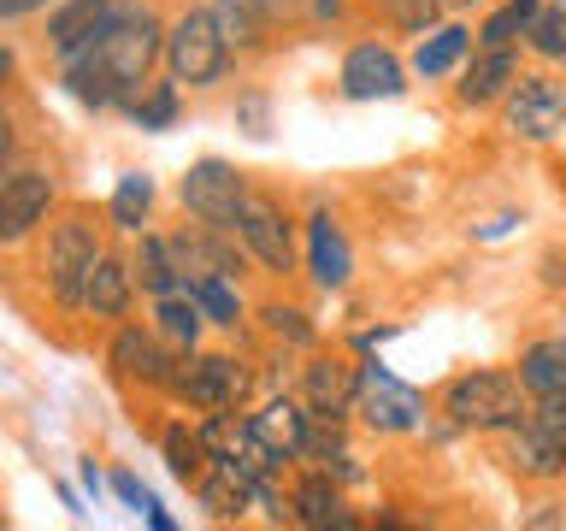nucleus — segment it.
I'll list each match as a JSON object with an SVG mask.
<instances>
[{
	"mask_svg": "<svg viewBox=\"0 0 566 531\" xmlns=\"http://www.w3.org/2000/svg\"><path fill=\"white\" fill-rule=\"evenodd\" d=\"M495 131L520 148H555L566 142V71L525 65L495 106Z\"/></svg>",
	"mask_w": 566,
	"mask_h": 531,
	"instance_id": "nucleus-8",
	"label": "nucleus"
},
{
	"mask_svg": "<svg viewBox=\"0 0 566 531\" xmlns=\"http://www.w3.org/2000/svg\"><path fill=\"white\" fill-rule=\"evenodd\" d=\"M384 7V0H360V12H378Z\"/></svg>",
	"mask_w": 566,
	"mask_h": 531,
	"instance_id": "nucleus-48",
	"label": "nucleus"
},
{
	"mask_svg": "<svg viewBox=\"0 0 566 531\" xmlns=\"http://www.w3.org/2000/svg\"><path fill=\"white\" fill-rule=\"evenodd\" d=\"M520 48H525L531 65L566 71V7H560V0H543L537 18H531V30L520 35Z\"/></svg>",
	"mask_w": 566,
	"mask_h": 531,
	"instance_id": "nucleus-31",
	"label": "nucleus"
},
{
	"mask_svg": "<svg viewBox=\"0 0 566 531\" xmlns=\"http://www.w3.org/2000/svg\"><path fill=\"white\" fill-rule=\"evenodd\" d=\"M106 242H113L106 212H95L88 201H60L42 237L30 242V283L60 319H83V278Z\"/></svg>",
	"mask_w": 566,
	"mask_h": 531,
	"instance_id": "nucleus-1",
	"label": "nucleus"
},
{
	"mask_svg": "<svg viewBox=\"0 0 566 531\" xmlns=\"http://www.w3.org/2000/svg\"><path fill=\"white\" fill-rule=\"evenodd\" d=\"M537 7H543V0H490V7L472 18L478 48H520V35L531 30Z\"/></svg>",
	"mask_w": 566,
	"mask_h": 531,
	"instance_id": "nucleus-30",
	"label": "nucleus"
},
{
	"mask_svg": "<svg viewBox=\"0 0 566 531\" xmlns=\"http://www.w3.org/2000/svg\"><path fill=\"white\" fill-rule=\"evenodd\" d=\"M230 118H237V131H242L248 142H272V131H277V101H272V88H265V83L237 88Z\"/></svg>",
	"mask_w": 566,
	"mask_h": 531,
	"instance_id": "nucleus-33",
	"label": "nucleus"
},
{
	"mask_svg": "<svg viewBox=\"0 0 566 531\" xmlns=\"http://www.w3.org/2000/svg\"><path fill=\"white\" fill-rule=\"evenodd\" d=\"M184 106H189V95H184V88H177V83L166 77V71H154V77L142 83L136 95L118 106V113L130 118L142 136H166V131H177V118H184Z\"/></svg>",
	"mask_w": 566,
	"mask_h": 531,
	"instance_id": "nucleus-27",
	"label": "nucleus"
},
{
	"mask_svg": "<svg viewBox=\"0 0 566 531\" xmlns=\"http://www.w3.org/2000/svg\"><path fill=\"white\" fill-rule=\"evenodd\" d=\"M254 7L265 12V24H272L277 35H290L307 24V0H254Z\"/></svg>",
	"mask_w": 566,
	"mask_h": 531,
	"instance_id": "nucleus-38",
	"label": "nucleus"
},
{
	"mask_svg": "<svg viewBox=\"0 0 566 531\" xmlns=\"http://www.w3.org/2000/svg\"><path fill=\"white\" fill-rule=\"evenodd\" d=\"M177 354L171 343H159V331L148 319H118L106 325V343H101V366L118 389H136V396H159L166 402L171 389V372H177Z\"/></svg>",
	"mask_w": 566,
	"mask_h": 531,
	"instance_id": "nucleus-10",
	"label": "nucleus"
},
{
	"mask_svg": "<svg viewBox=\"0 0 566 531\" xmlns=\"http://www.w3.org/2000/svg\"><path fill=\"white\" fill-rule=\"evenodd\" d=\"M148 325L159 331V343H171L177 354H195L207 343V313L195 308V295L189 290H171V295H154L148 301Z\"/></svg>",
	"mask_w": 566,
	"mask_h": 531,
	"instance_id": "nucleus-28",
	"label": "nucleus"
},
{
	"mask_svg": "<svg viewBox=\"0 0 566 531\" xmlns=\"http://www.w3.org/2000/svg\"><path fill=\"white\" fill-rule=\"evenodd\" d=\"M106 230H113L118 242H130L136 230H148L154 225V212H159V184H154V171H124L113 195H106Z\"/></svg>",
	"mask_w": 566,
	"mask_h": 531,
	"instance_id": "nucleus-25",
	"label": "nucleus"
},
{
	"mask_svg": "<svg viewBox=\"0 0 566 531\" xmlns=\"http://www.w3.org/2000/svg\"><path fill=\"white\" fill-rule=\"evenodd\" d=\"M124 248H130V272H136V290H142V301L184 290V272H177V260H171V242H166V230H159V225L136 230V237L124 242Z\"/></svg>",
	"mask_w": 566,
	"mask_h": 531,
	"instance_id": "nucleus-26",
	"label": "nucleus"
},
{
	"mask_svg": "<svg viewBox=\"0 0 566 531\" xmlns=\"http://www.w3.org/2000/svg\"><path fill=\"white\" fill-rule=\"evenodd\" d=\"M531 60H525V48H472L467 53V65L454 71L449 83V106L460 118H472V113H495L502 106V95L513 88V77H520Z\"/></svg>",
	"mask_w": 566,
	"mask_h": 531,
	"instance_id": "nucleus-16",
	"label": "nucleus"
},
{
	"mask_svg": "<svg viewBox=\"0 0 566 531\" xmlns=\"http://www.w3.org/2000/svg\"><path fill=\"white\" fill-rule=\"evenodd\" d=\"M136 272H130V248L124 242H106L95 266H88V278H83V319L88 325H118V319H130L136 313Z\"/></svg>",
	"mask_w": 566,
	"mask_h": 531,
	"instance_id": "nucleus-17",
	"label": "nucleus"
},
{
	"mask_svg": "<svg viewBox=\"0 0 566 531\" xmlns=\"http://www.w3.org/2000/svg\"><path fill=\"white\" fill-rule=\"evenodd\" d=\"M354 431L378 442L431 437V396L419 384L396 378L378 354H360V389H354Z\"/></svg>",
	"mask_w": 566,
	"mask_h": 531,
	"instance_id": "nucleus-7",
	"label": "nucleus"
},
{
	"mask_svg": "<svg viewBox=\"0 0 566 531\" xmlns=\"http://www.w3.org/2000/svg\"><path fill=\"white\" fill-rule=\"evenodd\" d=\"M95 53H101L106 77H113V95L124 106L159 71V53H166V12H159L154 0H118L113 24L95 35Z\"/></svg>",
	"mask_w": 566,
	"mask_h": 531,
	"instance_id": "nucleus-6",
	"label": "nucleus"
},
{
	"mask_svg": "<svg viewBox=\"0 0 566 531\" xmlns=\"http://www.w3.org/2000/svg\"><path fill=\"white\" fill-rule=\"evenodd\" d=\"M77 485H83V496H88V508H101V496H106V472L95 467V455L77 467Z\"/></svg>",
	"mask_w": 566,
	"mask_h": 531,
	"instance_id": "nucleus-43",
	"label": "nucleus"
},
{
	"mask_svg": "<svg viewBox=\"0 0 566 531\" xmlns=\"http://www.w3.org/2000/svg\"><path fill=\"white\" fill-rule=\"evenodd\" d=\"M354 272H360V254H354L343 212H336L325 195H313V201L301 207V278H307L318 295H348Z\"/></svg>",
	"mask_w": 566,
	"mask_h": 531,
	"instance_id": "nucleus-12",
	"label": "nucleus"
},
{
	"mask_svg": "<svg viewBox=\"0 0 566 531\" xmlns=\"http://www.w3.org/2000/svg\"><path fill=\"white\" fill-rule=\"evenodd\" d=\"M207 12H212V24H219V35H224V48L237 53L242 65H260V60H272V53L283 48V35L265 24V12L254 7V0H207Z\"/></svg>",
	"mask_w": 566,
	"mask_h": 531,
	"instance_id": "nucleus-22",
	"label": "nucleus"
},
{
	"mask_svg": "<svg viewBox=\"0 0 566 531\" xmlns=\"http://www.w3.org/2000/svg\"><path fill=\"white\" fill-rule=\"evenodd\" d=\"M484 7H490V0H449V12H454V18H467V12H484Z\"/></svg>",
	"mask_w": 566,
	"mask_h": 531,
	"instance_id": "nucleus-47",
	"label": "nucleus"
},
{
	"mask_svg": "<svg viewBox=\"0 0 566 531\" xmlns=\"http://www.w3.org/2000/svg\"><path fill=\"white\" fill-rule=\"evenodd\" d=\"M513 225H520V212H495V219H490V225H478L472 237H478V242H495V237H507Z\"/></svg>",
	"mask_w": 566,
	"mask_h": 531,
	"instance_id": "nucleus-45",
	"label": "nucleus"
},
{
	"mask_svg": "<svg viewBox=\"0 0 566 531\" xmlns=\"http://www.w3.org/2000/svg\"><path fill=\"white\" fill-rule=\"evenodd\" d=\"M520 525H531V531L566 525V502H555V496H548V502H537V508H531V513H520Z\"/></svg>",
	"mask_w": 566,
	"mask_h": 531,
	"instance_id": "nucleus-39",
	"label": "nucleus"
},
{
	"mask_svg": "<svg viewBox=\"0 0 566 531\" xmlns=\"http://www.w3.org/2000/svg\"><path fill=\"white\" fill-rule=\"evenodd\" d=\"M560 7H566V0H560Z\"/></svg>",
	"mask_w": 566,
	"mask_h": 531,
	"instance_id": "nucleus-50",
	"label": "nucleus"
},
{
	"mask_svg": "<svg viewBox=\"0 0 566 531\" xmlns=\"http://www.w3.org/2000/svg\"><path fill=\"white\" fill-rule=\"evenodd\" d=\"M142 520H148L154 531H177V520H171V513H166V508H159V502H154L148 513H142Z\"/></svg>",
	"mask_w": 566,
	"mask_h": 531,
	"instance_id": "nucleus-46",
	"label": "nucleus"
},
{
	"mask_svg": "<svg viewBox=\"0 0 566 531\" xmlns=\"http://www.w3.org/2000/svg\"><path fill=\"white\" fill-rule=\"evenodd\" d=\"M12 95H0V177H7L18 159H24V131H18V113L7 106Z\"/></svg>",
	"mask_w": 566,
	"mask_h": 531,
	"instance_id": "nucleus-37",
	"label": "nucleus"
},
{
	"mask_svg": "<svg viewBox=\"0 0 566 531\" xmlns=\"http://www.w3.org/2000/svg\"><path fill=\"white\" fill-rule=\"evenodd\" d=\"M531 396L513 378V366H454L431 389V437H502L525 419Z\"/></svg>",
	"mask_w": 566,
	"mask_h": 531,
	"instance_id": "nucleus-2",
	"label": "nucleus"
},
{
	"mask_svg": "<svg viewBox=\"0 0 566 531\" xmlns=\"http://www.w3.org/2000/svg\"><path fill=\"white\" fill-rule=\"evenodd\" d=\"M189 295H195V308L207 313V325L219 336H242L248 331V313H254L248 283H237V278H195Z\"/></svg>",
	"mask_w": 566,
	"mask_h": 531,
	"instance_id": "nucleus-29",
	"label": "nucleus"
},
{
	"mask_svg": "<svg viewBox=\"0 0 566 531\" xmlns=\"http://www.w3.org/2000/svg\"><path fill=\"white\" fill-rule=\"evenodd\" d=\"M366 18L384 35H407V42H419L424 30H437L442 18H449V0H384V7L366 12Z\"/></svg>",
	"mask_w": 566,
	"mask_h": 531,
	"instance_id": "nucleus-32",
	"label": "nucleus"
},
{
	"mask_svg": "<svg viewBox=\"0 0 566 531\" xmlns=\"http://www.w3.org/2000/svg\"><path fill=\"white\" fill-rule=\"evenodd\" d=\"M290 389L313 407L318 419H354V389H360V354L348 343H318L295 354Z\"/></svg>",
	"mask_w": 566,
	"mask_h": 531,
	"instance_id": "nucleus-15",
	"label": "nucleus"
},
{
	"mask_svg": "<svg viewBox=\"0 0 566 531\" xmlns=\"http://www.w3.org/2000/svg\"><path fill=\"white\" fill-rule=\"evenodd\" d=\"M113 12H118V0H53V7L42 12L48 60H65V53L88 48L106 24H113Z\"/></svg>",
	"mask_w": 566,
	"mask_h": 531,
	"instance_id": "nucleus-21",
	"label": "nucleus"
},
{
	"mask_svg": "<svg viewBox=\"0 0 566 531\" xmlns=\"http://www.w3.org/2000/svg\"><path fill=\"white\" fill-rule=\"evenodd\" d=\"M106 490H113V496H118V502L130 508V513H148V508L159 502V496H154L148 485H142V478H136L130 467H113V472H106Z\"/></svg>",
	"mask_w": 566,
	"mask_h": 531,
	"instance_id": "nucleus-36",
	"label": "nucleus"
},
{
	"mask_svg": "<svg viewBox=\"0 0 566 531\" xmlns=\"http://www.w3.org/2000/svg\"><path fill=\"white\" fill-rule=\"evenodd\" d=\"M248 184H254V171H242L237 159H219V154H201L195 166H184V177H177L171 201L184 219L207 225V230H237V207Z\"/></svg>",
	"mask_w": 566,
	"mask_h": 531,
	"instance_id": "nucleus-13",
	"label": "nucleus"
},
{
	"mask_svg": "<svg viewBox=\"0 0 566 531\" xmlns=\"http://www.w3.org/2000/svg\"><path fill=\"white\" fill-rule=\"evenodd\" d=\"M513 378H520L525 396H548V389H566V336L560 325L555 331H537L513 348Z\"/></svg>",
	"mask_w": 566,
	"mask_h": 531,
	"instance_id": "nucleus-23",
	"label": "nucleus"
},
{
	"mask_svg": "<svg viewBox=\"0 0 566 531\" xmlns=\"http://www.w3.org/2000/svg\"><path fill=\"white\" fill-rule=\"evenodd\" d=\"M336 95L354 101V106L413 95V71H407V53L396 48V35H384L378 24L354 35V42L336 53Z\"/></svg>",
	"mask_w": 566,
	"mask_h": 531,
	"instance_id": "nucleus-9",
	"label": "nucleus"
},
{
	"mask_svg": "<svg viewBox=\"0 0 566 531\" xmlns=\"http://www.w3.org/2000/svg\"><path fill=\"white\" fill-rule=\"evenodd\" d=\"M237 242L265 283H301V207L277 184H248L237 207Z\"/></svg>",
	"mask_w": 566,
	"mask_h": 531,
	"instance_id": "nucleus-4",
	"label": "nucleus"
},
{
	"mask_svg": "<svg viewBox=\"0 0 566 531\" xmlns=\"http://www.w3.org/2000/svg\"><path fill=\"white\" fill-rule=\"evenodd\" d=\"M490 449H495V460H502V472L513 485H525V490H560L566 485V449H555L537 425L520 419L513 431L490 437Z\"/></svg>",
	"mask_w": 566,
	"mask_h": 531,
	"instance_id": "nucleus-19",
	"label": "nucleus"
},
{
	"mask_svg": "<svg viewBox=\"0 0 566 531\" xmlns=\"http://www.w3.org/2000/svg\"><path fill=\"white\" fill-rule=\"evenodd\" d=\"M154 442H159V460H166V472L177 478L184 490H195V478L207 472V442H201V425H195V414H166L159 419V431H154Z\"/></svg>",
	"mask_w": 566,
	"mask_h": 531,
	"instance_id": "nucleus-24",
	"label": "nucleus"
},
{
	"mask_svg": "<svg viewBox=\"0 0 566 531\" xmlns=\"http://www.w3.org/2000/svg\"><path fill=\"white\" fill-rule=\"evenodd\" d=\"M543 290H566V254H560V248H548V254H543Z\"/></svg>",
	"mask_w": 566,
	"mask_h": 531,
	"instance_id": "nucleus-44",
	"label": "nucleus"
},
{
	"mask_svg": "<svg viewBox=\"0 0 566 531\" xmlns=\"http://www.w3.org/2000/svg\"><path fill=\"white\" fill-rule=\"evenodd\" d=\"M354 18H360V0H307V24L325 30V35L348 30Z\"/></svg>",
	"mask_w": 566,
	"mask_h": 531,
	"instance_id": "nucleus-35",
	"label": "nucleus"
},
{
	"mask_svg": "<svg viewBox=\"0 0 566 531\" xmlns=\"http://www.w3.org/2000/svg\"><path fill=\"white\" fill-rule=\"evenodd\" d=\"M525 425H537V431L555 442V449H566V389H548V396H531L525 407Z\"/></svg>",
	"mask_w": 566,
	"mask_h": 531,
	"instance_id": "nucleus-34",
	"label": "nucleus"
},
{
	"mask_svg": "<svg viewBox=\"0 0 566 531\" xmlns=\"http://www.w3.org/2000/svg\"><path fill=\"white\" fill-rule=\"evenodd\" d=\"M396 331H401V325H366V331H354V336H348V348H354V354H378Z\"/></svg>",
	"mask_w": 566,
	"mask_h": 531,
	"instance_id": "nucleus-42",
	"label": "nucleus"
},
{
	"mask_svg": "<svg viewBox=\"0 0 566 531\" xmlns=\"http://www.w3.org/2000/svg\"><path fill=\"white\" fill-rule=\"evenodd\" d=\"M283 525H301V531H360L366 513L354 508V490L343 478H331L325 467H290L283 478Z\"/></svg>",
	"mask_w": 566,
	"mask_h": 531,
	"instance_id": "nucleus-14",
	"label": "nucleus"
},
{
	"mask_svg": "<svg viewBox=\"0 0 566 531\" xmlns=\"http://www.w3.org/2000/svg\"><path fill=\"white\" fill-rule=\"evenodd\" d=\"M478 48V35H472V18H442L437 30H424L413 48H407V71H413V83L424 88H442L454 77L460 65H467V53Z\"/></svg>",
	"mask_w": 566,
	"mask_h": 531,
	"instance_id": "nucleus-20",
	"label": "nucleus"
},
{
	"mask_svg": "<svg viewBox=\"0 0 566 531\" xmlns=\"http://www.w3.org/2000/svg\"><path fill=\"white\" fill-rule=\"evenodd\" d=\"M159 71L184 88V95H219V88L242 71V60L224 48L219 24H212L207 0H184L166 18V53H159Z\"/></svg>",
	"mask_w": 566,
	"mask_h": 531,
	"instance_id": "nucleus-5",
	"label": "nucleus"
},
{
	"mask_svg": "<svg viewBox=\"0 0 566 531\" xmlns=\"http://www.w3.org/2000/svg\"><path fill=\"white\" fill-rule=\"evenodd\" d=\"M53 0H0V24H30V18H42Z\"/></svg>",
	"mask_w": 566,
	"mask_h": 531,
	"instance_id": "nucleus-40",
	"label": "nucleus"
},
{
	"mask_svg": "<svg viewBox=\"0 0 566 531\" xmlns=\"http://www.w3.org/2000/svg\"><path fill=\"white\" fill-rule=\"evenodd\" d=\"M0 525H7V520H0Z\"/></svg>",
	"mask_w": 566,
	"mask_h": 531,
	"instance_id": "nucleus-51",
	"label": "nucleus"
},
{
	"mask_svg": "<svg viewBox=\"0 0 566 531\" xmlns=\"http://www.w3.org/2000/svg\"><path fill=\"white\" fill-rule=\"evenodd\" d=\"M555 325H560V336H566V308H560V319H555Z\"/></svg>",
	"mask_w": 566,
	"mask_h": 531,
	"instance_id": "nucleus-49",
	"label": "nucleus"
},
{
	"mask_svg": "<svg viewBox=\"0 0 566 531\" xmlns=\"http://www.w3.org/2000/svg\"><path fill=\"white\" fill-rule=\"evenodd\" d=\"M260 348V343H254ZM254 348H195L177 361L171 372V389H166V402L171 407H184V414H248L254 407V396L265 389L260 378V354Z\"/></svg>",
	"mask_w": 566,
	"mask_h": 531,
	"instance_id": "nucleus-3",
	"label": "nucleus"
},
{
	"mask_svg": "<svg viewBox=\"0 0 566 531\" xmlns=\"http://www.w3.org/2000/svg\"><path fill=\"white\" fill-rule=\"evenodd\" d=\"M18 77H24V60H18V48L7 42V35H0V95H12Z\"/></svg>",
	"mask_w": 566,
	"mask_h": 531,
	"instance_id": "nucleus-41",
	"label": "nucleus"
},
{
	"mask_svg": "<svg viewBox=\"0 0 566 531\" xmlns=\"http://www.w3.org/2000/svg\"><path fill=\"white\" fill-rule=\"evenodd\" d=\"M60 201H65L60 171L42 166V159H18L0 177V254H24L42 237V225L60 212Z\"/></svg>",
	"mask_w": 566,
	"mask_h": 531,
	"instance_id": "nucleus-11",
	"label": "nucleus"
},
{
	"mask_svg": "<svg viewBox=\"0 0 566 531\" xmlns=\"http://www.w3.org/2000/svg\"><path fill=\"white\" fill-rule=\"evenodd\" d=\"M248 331L260 336L265 348H283V354H307L325 343V331H318V319L307 301L290 295V283H272L265 295H254V313H248Z\"/></svg>",
	"mask_w": 566,
	"mask_h": 531,
	"instance_id": "nucleus-18",
	"label": "nucleus"
}]
</instances>
